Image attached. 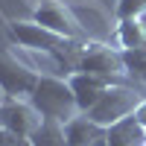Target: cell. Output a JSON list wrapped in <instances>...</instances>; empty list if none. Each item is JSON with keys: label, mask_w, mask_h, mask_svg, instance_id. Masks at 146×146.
<instances>
[{"label": "cell", "mask_w": 146, "mask_h": 146, "mask_svg": "<svg viewBox=\"0 0 146 146\" xmlns=\"http://www.w3.org/2000/svg\"><path fill=\"white\" fill-rule=\"evenodd\" d=\"M29 102L41 117L58 120V123H67L76 114H82L79 105H76V96H73V88L64 76H47V73H41L32 94H29Z\"/></svg>", "instance_id": "1"}, {"label": "cell", "mask_w": 146, "mask_h": 146, "mask_svg": "<svg viewBox=\"0 0 146 146\" xmlns=\"http://www.w3.org/2000/svg\"><path fill=\"white\" fill-rule=\"evenodd\" d=\"M76 73H94V76L111 79L114 85H135L129 70H126L123 50L111 47L108 41H85V50H82Z\"/></svg>", "instance_id": "2"}, {"label": "cell", "mask_w": 146, "mask_h": 146, "mask_svg": "<svg viewBox=\"0 0 146 146\" xmlns=\"http://www.w3.org/2000/svg\"><path fill=\"white\" fill-rule=\"evenodd\" d=\"M140 100H143V94L137 91V85H111L85 114H88L94 123H100V126L108 129V126H114L117 120L135 114V108L140 105Z\"/></svg>", "instance_id": "3"}, {"label": "cell", "mask_w": 146, "mask_h": 146, "mask_svg": "<svg viewBox=\"0 0 146 146\" xmlns=\"http://www.w3.org/2000/svg\"><path fill=\"white\" fill-rule=\"evenodd\" d=\"M32 21L47 27V29H53V32H58V35H64V38L91 41L88 32L82 29V23L76 21V15H73L70 3H62V0H41L32 12Z\"/></svg>", "instance_id": "4"}, {"label": "cell", "mask_w": 146, "mask_h": 146, "mask_svg": "<svg viewBox=\"0 0 146 146\" xmlns=\"http://www.w3.org/2000/svg\"><path fill=\"white\" fill-rule=\"evenodd\" d=\"M41 73L18 62L9 50H0V96H29Z\"/></svg>", "instance_id": "5"}, {"label": "cell", "mask_w": 146, "mask_h": 146, "mask_svg": "<svg viewBox=\"0 0 146 146\" xmlns=\"http://www.w3.org/2000/svg\"><path fill=\"white\" fill-rule=\"evenodd\" d=\"M41 123V114L32 102H23L21 96H3L0 100V126L15 137H29Z\"/></svg>", "instance_id": "6"}, {"label": "cell", "mask_w": 146, "mask_h": 146, "mask_svg": "<svg viewBox=\"0 0 146 146\" xmlns=\"http://www.w3.org/2000/svg\"><path fill=\"white\" fill-rule=\"evenodd\" d=\"M70 82V88H73V96H76V105H79V111L85 114L88 108L100 100V96L111 88V79H102V76H94V73H70L67 76Z\"/></svg>", "instance_id": "7"}, {"label": "cell", "mask_w": 146, "mask_h": 146, "mask_svg": "<svg viewBox=\"0 0 146 146\" xmlns=\"http://www.w3.org/2000/svg\"><path fill=\"white\" fill-rule=\"evenodd\" d=\"M64 135H67V146H94L105 135V126L94 123L88 114H76L64 123Z\"/></svg>", "instance_id": "8"}, {"label": "cell", "mask_w": 146, "mask_h": 146, "mask_svg": "<svg viewBox=\"0 0 146 146\" xmlns=\"http://www.w3.org/2000/svg\"><path fill=\"white\" fill-rule=\"evenodd\" d=\"M105 140H108V146H143L146 143V131L135 120V114H129V117L117 120L114 126L105 129Z\"/></svg>", "instance_id": "9"}, {"label": "cell", "mask_w": 146, "mask_h": 146, "mask_svg": "<svg viewBox=\"0 0 146 146\" xmlns=\"http://www.w3.org/2000/svg\"><path fill=\"white\" fill-rule=\"evenodd\" d=\"M114 41L120 44V50H137V47L146 44V29L140 27L137 18L117 21V27H114Z\"/></svg>", "instance_id": "10"}, {"label": "cell", "mask_w": 146, "mask_h": 146, "mask_svg": "<svg viewBox=\"0 0 146 146\" xmlns=\"http://www.w3.org/2000/svg\"><path fill=\"white\" fill-rule=\"evenodd\" d=\"M29 140H32V146H67L64 123L41 117V123H38V129L29 135Z\"/></svg>", "instance_id": "11"}, {"label": "cell", "mask_w": 146, "mask_h": 146, "mask_svg": "<svg viewBox=\"0 0 146 146\" xmlns=\"http://www.w3.org/2000/svg\"><path fill=\"white\" fill-rule=\"evenodd\" d=\"M126 58V70L135 85H143L146 88V47H137V50H123Z\"/></svg>", "instance_id": "12"}, {"label": "cell", "mask_w": 146, "mask_h": 146, "mask_svg": "<svg viewBox=\"0 0 146 146\" xmlns=\"http://www.w3.org/2000/svg\"><path fill=\"white\" fill-rule=\"evenodd\" d=\"M146 12V0H117L114 6V21H129V18H137Z\"/></svg>", "instance_id": "13"}, {"label": "cell", "mask_w": 146, "mask_h": 146, "mask_svg": "<svg viewBox=\"0 0 146 146\" xmlns=\"http://www.w3.org/2000/svg\"><path fill=\"white\" fill-rule=\"evenodd\" d=\"M135 120H137V123L143 126V131H146V96L140 100V105L135 108Z\"/></svg>", "instance_id": "14"}, {"label": "cell", "mask_w": 146, "mask_h": 146, "mask_svg": "<svg viewBox=\"0 0 146 146\" xmlns=\"http://www.w3.org/2000/svg\"><path fill=\"white\" fill-rule=\"evenodd\" d=\"M6 146H32V140H29V137H15V135H12Z\"/></svg>", "instance_id": "15"}, {"label": "cell", "mask_w": 146, "mask_h": 146, "mask_svg": "<svg viewBox=\"0 0 146 146\" xmlns=\"http://www.w3.org/2000/svg\"><path fill=\"white\" fill-rule=\"evenodd\" d=\"M9 137H12V135H9L3 126H0V146H6V143H9Z\"/></svg>", "instance_id": "16"}, {"label": "cell", "mask_w": 146, "mask_h": 146, "mask_svg": "<svg viewBox=\"0 0 146 146\" xmlns=\"http://www.w3.org/2000/svg\"><path fill=\"white\" fill-rule=\"evenodd\" d=\"M94 146H108V140H105V135H102V137H100V140H96V143H94Z\"/></svg>", "instance_id": "17"}, {"label": "cell", "mask_w": 146, "mask_h": 146, "mask_svg": "<svg viewBox=\"0 0 146 146\" xmlns=\"http://www.w3.org/2000/svg\"><path fill=\"white\" fill-rule=\"evenodd\" d=\"M0 100H3V96H0Z\"/></svg>", "instance_id": "18"}, {"label": "cell", "mask_w": 146, "mask_h": 146, "mask_svg": "<svg viewBox=\"0 0 146 146\" xmlns=\"http://www.w3.org/2000/svg\"><path fill=\"white\" fill-rule=\"evenodd\" d=\"M143 146H146V143H143Z\"/></svg>", "instance_id": "19"}]
</instances>
